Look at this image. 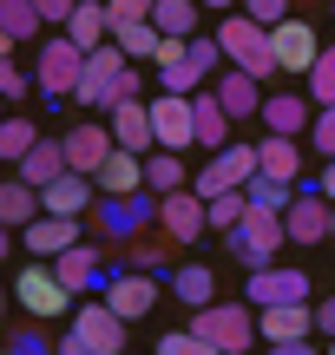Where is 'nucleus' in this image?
Listing matches in <instances>:
<instances>
[{"mask_svg": "<svg viewBox=\"0 0 335 355\" xmlns=\"http://www.w3.org/2000/svg\"><path fill=\"white\" fill-rule=\"evenodd\" d=\"M79 79H86V53H79L66 33L33 40V86L46 92V99H73Z\"/></svg>", "mask_w": 335, "mask_h": 355, "instance_id": "f257e3e1", "label": "nucleus"}, {"mask_svg": "<svg viewBox=\"0 0 335 355\" xmlns=\"http://www.w3.org/2000/svg\"><path fill=\"white\" fill-rule=\"evenodd\" d=\"M191 329L204 336L210 349H224V355H244V349L263 343V336H257V309H250V303H204V309H191Z\"/></svg>", "mask_w": 335, "mask_h": 355, "instance_id": "f03ea898", "label": "nucleus"}, {"mask_svg": "<svg viewBox=\"0 0 335 355\" xmlns=\"http://www.w3.org/2000/svg\"><path fill=\"white\" fill-rule=\"evenodd\" d=\"M224 243H230V257L244 270H263V263H276V250L289 243V230H283L276 211H244L230 230H224Z\"/></svg>", "mask_w": 335, "mask_h": 355, "instance_id": "7ed1b4c3", "label": "nucleus"}, {"mask_svg": "<svg viewBox=\"0 0 335 355\" xmlns=\"http://www.w3.org/2000/svg\"><path fill=\"white\" fill-rule=\"evenodd\" d=\"M217 46H224L230 66H244V73H257V79H276V46H270V26L263 20L230 13V20L217 26Z\"/></svg>", "mask_w": 335, "mask_h": 355, "instance_id": "20e7f679", "label": "nucleus"}, {"mask_svg": "<svg viewBox=\"0 0 335 355\" xmlns=\"http://www.w3.org/2000/svg\"><path fill=\"white\" fill-rule=\"evenodd\" d=\"M152 217H158V191H132V198H99V204H92V224H99L105 250H125Z\"/></svg>", "mask_w": 335, "mask_h": 355, "instance_id": "39448f33", "label": "nucleus"}, {"mask_svg": "<svg viewBox=\"0 0 335 355\" xmlns=\"http://www.w3.org/2000/svg\"><path fill=\"white\" fill-rule=\"evenodd\" d=\"M13 303H20L33 322H53V316H66V309H73V290L60 283V270H53V263L26 257V270L13 277Z\"/></svg>", "mask_w": 335, "mask_h": 355, "instance_id": "423d86ee", "label": "nucleus"}, {"mask_svg": "<svg viewBox=\"0 0 335 355\" xmlns=\"http://www.w3.org/2000/svg\"><path fill=\"white\" fill-rule=\"evenodd\" d=\"M125 329H132V322L118 316L105 296H86V303L73 309V336H79L92 355H125Z\"/></svg>", "mask_w": 335, "mask_h": 355, "instance_id": "0eeeda50", "label": "nucleus"}, {"mask_svg": "<svg viewBox=\"0 0 335 355\" xmlns=\"http://www.w3.org/2000/svg\"><path fill=\"white\" fill-rule=\"evenodd\" d=\"M257 171V145H224V152H210V165L191 178V191L197 198H217V191H244V178Z\"/></svg>", "mask_w": 335, "mask_h": 355, "instance_id": "6e6552de", "label": "nucleus"}, {"mask_svg": "<svg viewBox=\"0 0 335 355\" xmlns=\"http://www.w3.org/2000/svg\"><path fill=\"white\" fill-rule=\"evenodd\" d=\"M152 139H158V152H191L197 145V132H191V99L184 92H152Z\"/></svg>", "mask_w": 335, "mask_h": 355, "instance_id": "1a4fd4ad", "label": "nucleus"}, {"mask_svg": "<svg viewBox=\"0 0 335 355\" xmlns=\"http://www.w3.org/2000/svg\"><path fill=\"white\" fill-rule=\"evenodd\" d=\"M244 303H250V309L309 303V277H302V270H283V263H263V270H250V283H244Z\"/></svg>", "mask_w": 335, "mask_h": 355, "instance_id": "9d476101", "label": "nucleus"}, {"mask_svg": "<svg viewBox=\"0 0 335 355\" xmlns=\"http://www.w3.org/2000/svg\"><path fill=\"white\" fill-rule=\"evenodd\" d=\"M329 211L335 204L323 198V184H296V198H289V211H283L289 243H329Z\"/></svg>", "mask_w": 335, "mask_h": 355, "instance_id": "9b49d317", "label": "nucleus"}, {"mask_svg": "<svg viewBox=\"0 0 335 355\" xmlns=\"http://www.w3.org/2000/svg\"><path fill=\"white\" fill-rule=\"evenodd\" d=\"M270 46H276V73H302L309 79V66H316V53H323V40H316V26L309 20H276L270 26Z\"/></svg>", "mask_w": 335, "mask_h": 355, "instance_id": "f8f14e48", "label": "nucleus"}, {"mask_svg": "<svg viewBox=\"0 0 335 355\" xmlns=\"http://www.w3.org/2000/svg\"><path fill=\"white\" fill-rule=\"evenodd\" d=\"M158 230H165L171 243H197V237L210 230L204 198H197L191 184H184V191H165V198H158Z\"/></svg>", "mask_w": 335, "mask_h": 355, "instance_id": "ddd939ff", "label": "nucleus"}, {"mask_svg": "<svg viewBox=\"0 0 335 355\" xmlns=\"http://www.w3.org/2000/svg\"><path fill=\"white\" fill-rule=\"evenodd\" d=\"M79 237H86V230H79V217H53V211H39L33 224L20 230V250H26V257H39V263H53V257L73 250Z\"/></svg>", "mask_w": 335, "mask_h": 355, "instance_id": "4468645a", "label": "nucleus"}, {"mask_svg": "<svg viewBox=\"0 0 335 355\" xmlns=\"http://www.w3.org/2000/svg\"><path fill=\"white\" fill-rule=\"evenodd\" d=\"M105 303H112L125 322H145V316H152V303H158V277H152V270H132V263H125L112 283H105Z\"/></svg>", "mask_w": 335, "mask_h": 355, "instance_id": "2eb2a0df", "label": "nucleus"}, {"mask_svg": "<svg viewBox=\"0 0 335 355\" xmlns=\"http://www.w3.org/2000/svg\"><path fill=\"white\" fill-rule=\"evenodd\" d=\"M105 125H112V145L118 152H158V139H152V105L145 99H118L112 112H105Z\"/></svg>", "mask_w": 335, "mask_h": 355, "instance_id": "dca6fc26", "label": "nucleus"}, {"mask_svg": "<svg viewBox=\"0 0 335 355\" xmlns=\"http://www.w3.org/2000/svg\"><path fill=\"white\" fill-rule=\"evenodd\" d=\"M60 145H66V171H86V178H92V171L105 165V158L118 152V145H112V125H99V119L73 125V132H66Z\"/></svg>", "mask_w": 335, "mask_h": 355, "instance_id": "f3484780", "label": "nucleus"}, {"mask_svg": "<svg viewBox=\"0 0 335 355\" xmlns=\"http://www.w3.org/2000/svg\"><path fill=\"white\" fill-rule=\"evenodd\" d=\"M92 204H99V184H92L86 171H60L39 191V211H53V217H86Z\"/></svg>", "mask_w": 335, "mask_h": 355, "instance_id": "a211bd4d", "label": "nucleus"}, {"mask_svg": "<svg viewBox=\"0 0 335 355\" xmlns=\"http://www.w3.org/2000/svg\"><path fill=\"white\" fill-rule=\"evenodd\" d=\"M230 125H237V119L217 105V92L197 86V92H191V132H197V152H224V145H230Z\"/></svg>", "mask_w": 335, "mask_h": 355, "instance_id": "6ab92c4d", "label": "nucleus"}, {"mask_svg": "<svg viewBox=\"0 0 335 355\" xmlns=\"http://www.w3.org/2000/svg\"><path fill=\"white\" fill-rule=\"evenodd\" d=\"M263 79L257 73H244V66H230V73H217V79H210V92H217V105H224V112H230V119H257L263 112Z\"/></svg>", "mask_w": 335, "mask_h": 355, "instance_id": "aec40b11", "label": "nucleus"}, {"mask_svg": "<svg viewBox=\"0 0 335 355\" xmlns=\"http://www.w3.org/2000/svg\"><path fill=\"white\" fill-rule=\"evenodd\" d=\"M309 92H263V125L270 132H283V139H302V132H309Z\"/></svg>", "mask_w": 335, "mask_h": 355, "instance_id": "412c9836", "label": "nucleus"}, {"mask_svg": "<svg viewBox=\"0 0 335 355\" xmlns=\"http://www.w3.org/2000/svg\"><path fill=\"white\" fill-rule=\"evenodd\" d=\"M316 329V309L309 303H276V309H257V336L263 343H296V336Z\"/></svg>", "mask_w": 335, "mask_h": 355, "instance_id": "4be33fe9", "label": "nucleus"}, {"mask_svg": "<svg viewBox=\"0 0 335 355\" xmlns=\"http://www.w3.org/2000/svg\"><path fill=\"white\" fill-rule=\"evenodd\" d=\"M92 184H99V198H132V191H145V158L138 152H112L92 171Z\"/></svg>", "mask_w": 335, "mask_h": 355, "instance_id": "5701e85b", "label": "nucleus"}, {"mask_svg": "<svg viewBox=\"0 0 335 355\" xmlns=\"http://www.w3.org/2000/svg\"><path fill=\"white\" fill-rule=\"evenodd\" d=\"M66 40H73L79 53H92V46H105L112 40V20H105V0H79L73 13H66V26H60Z\"/></svg>", "mask_w": 335, "mask_h": 355, "instance_id": "b1692460", "label": "nucleus"}, {"mask_svg": "<svg viewBox=\"0 0 335 355\" xmlns=\"http://www.w3.org/2000/svg\"><path fill=\"white\" fill-rule=\"evenodd\" d=\"M39 217V191L26 184V178H0V224L7 230H26Z\"/></svg>", "mask_w": 335, "mask_h": 355, "instance_id": "393cba45", "label": "nucleus"}, {"mask_svg": "<svg viewBox=\"0 0 335 355\" xmlns=\"http://www.w3.org/2000/svg\"><path fill=\"white\" fill-rule=\"evenodd\" d=\"M171 296H178L184 309L217 303V277H210V263H178V270H171Z\"/></svg>", "mask_w": 335, "mask_h": 355, "instance_id": "a878e982", "label": "nucleus"}, {"mask_svg": "<svg viewBox=\"0 0 335 355\" xmlns=\"http://www.w3.org/2000/svg\"><path fill=\"white\" fill-rule=\"evenodd\" d=\"M257 171L289 178V184H296V178H302V145H296V139H283V132H270V139L257 145Z\"/></svg>", "mask_w": 335, "mask_h": 355, "instance_id": "bb28decb", "label": "nucleus"}, {"mask_svg": "<svg viewBox=\"0 0 335 355\" xmlns=\"http://www.w3.org/2000/svg\"><path fill=\"white\" fill-rule=\"evenodd\" d=\"M296 184H302V178H296ZM296 184H289V178H270V171H250L244 178V198H250V211H276V217H283L289 198H296Z\"/></svg>", "mask_w": 335, "mask_h": 355, "instance_id": "cd10ccee", "label": "nucleus"}, {"mask_svg": "<svg viewBox=\"0 0 335 355\" xmlns=\"http://www.w3.org/2000/svg\"><path fill=\"white\" fill-rule=\"evenodd\" d=\"M60 171H66V145H60V139H39L33 152L20 158V178H26L33 191H46L53 178H60Z\"/></svg>", "mask_w": 335, "mask_h": 355, "instance_id": "c85d7f7f", "label": "nucleus"}, {"mask_svg": "<svg viewBox=\"0 0 335 355\" xmlns=\"http://www.w3.org/2000/svg\"><path fill=\"white\" fill-rule=\"evenodd\" d=\"M191 184V171H184V152H145V191H184Z\"/></svg>", "mask_w": 335, "mask_h": 355, "instance_id": "c756f323", "label": "nucleus"}, {"mask_svg": "<svg viewBox=\"0 0 335 355\" xmlns=\"http://www.w3.org/2000/svg\"><path fill=\"white\" fill-rule=\"evenodd\" d=\"M39 26H46V20H39L33 0H0V33H7L13 46H26V40H46Z\"/></svg>", "mask_w": 335, "mask_h": 355, "instance_id": "7c9ffc66", "label": "nucleus"}, {"mask_svg": "<svg viewBox=\"0 0 335 355\" xmlns=\"http://www.w3.org/2000/svg\"><path fill=\"white\" fill-rule=\"evenodd\" d=\"M171 250H178L171 237H145V230H138V237L125 243V263L132 270H152V277H171Z\"/></svg>", "mask_w": 335, "mask_h": 355, "instance_id": "2f4dec72", "label": "nucleus"}, {"mask_svg": "<svg viewBox=\"0 0 335 355\" xmlns=\"http://www.w3.org/2000/svg\"><path fill=\"white\" fill-rule=\"evenodd\" d=\"M39 145V132H33V119H0V165H20L26 152Z\"/></svg>", "mask_w": 335, "mask_h": 355, "instance_id": "473e14b6", "label": "nucleus"}, {"mask_svg": "<svg viewBox=\"0 0 335 355\" xmlns=\"http://www.w3.org/2000/svg\"><path fill=\"white\" fill-rule=\"evenodd\" d=\"M197 86H210V79H204V73L191 66V53H184L178 66H158V92H184V99H191Z\"/></svg>", "mask_w": 335, "mask_h": 355, "instance_id": "72a5a7b5", "label": "nucleus"}, {"mask_svg": "<svg viewBox=\"0 0 335 355\" xmlns=\"http://www.w3.org/2000/svg\"><path fill=\"white\" fill-rule=\"evenodd\" d=\"M191 20H197V0H158V7H152L158 33H191Z\"/></svg>", "mask_w": 335, "mask_h": 355, "instance_id": "f704fd0d", "label": "nucleus"}, {"mask_svg": "<svg viewBox=\"0 0 335 355\" xmlns=\"http://www.w3.org/2000/svg\"><path fill=\"white\" fill-rule=\"evenodd\" d=\"M152 7H158V0H105L112 40H118V33H132V26H145V20H152Z\"/></svg>", "mask_w": 335, "mask_h": 355, "instance_id": "c9c22d12", "label": "nucleus"}, {"mask_svg": "<svg viewBox=\"0 0 335 355\" xmlns=\"http://www.w3.org/2000/svg\"><path fill=\"white\" fill-rule=\"evenodd\" d=\"M309 99L316 105H335V40L316 53V66H309Z\"/></svg>", "mask_w": 335, "mask_h": 355, "instance_id": "e433bc0d", "label": "nucleus"}, {"mask_svg": "<svg viewBox=\"0 0 335 355\" xmlns=\"http://www.w3.org/2000/svg\"><path fill=\"white\" fill-rule=\"evenodd\" d=\"M244 211H250V198H244V191H217V198H204V217H210V230H230Z\"/></svg>", "mask_w": 335, "mask_h": 355, "instance_id": "4c0bfd02", "label": "nucleus"}, {"mask_svg": "<svg viewBox=\"0 0 335 355\" xmlns=\"http://www.w3.org/2000/svg\"><path fill=\"white\" fill-rule=\"evenodd\" d=\"M158 40H165V33H158V26L145 20V26H132V33H118L112 46L125 53V60H152V53H158Z\"/></svg>", "mask_w": 335, "mask_h": 355, "instance_id": "58836bf2", "label": "nucleus"}, {"mask_svg": "<svg viewBox=\"0 0 335 355\" xmlns=\"http://www.w3.org/2000/svg\"><path fill=\"white\" fill-rule=\"evenodd\" d=\"M158 355H224V349H210L197 329H171V336H158Z\"/></svg>", "mask_w": 335, "mask_h": 355, "instance_id": "ea45409f", "label": "nucleus"}, {"mask_svg": "<svg viewBox=\"0 0 335 355\" xmlns=\"http://www.w3.org/2000/svg\"><path fill=\"white\" fill-rule=\"evenodd\" d=\"M309 145L323 158H335V105H316V119H309Z\"/></svg>", "mask_w": 335, "mask_h": 355, "instance_id": "a19ab883", "label": "nucleus"}, {"mask_svg": "<svg viewBox=\"0 0 335 355\" xmlns=\"http://www.w3.org/2000/svg\"><path fill=\"white\" fill-rule=\"evenodd\" d=\"M26 92H33V73H20L13 53H0V99H26Z\"/></svg>", "mask_w": 335, "mask_h": 355, "instance_id": "79ce46f5", "label": "nucleus"}, {"mask_svg": "<svg viewBox=\"0 0 335 355\" xmlns=\"http://www.w3.org/2000/svg\"><path fill=\"white\" fill-rule=\"evenodd\" d=\"M0 355H53V343L39 336V322H33V329H13L7 343H0Z\"/></svg>", "mask_w": 335, "mask_h": 355, "instance_id": "37998d69", "label": "nucleus"}, {"mask_svg": "<svg viewBox=\"0 0 335 355\" xmlns=\"http://www.w3.org/2000/svg\"><path fill=\"white\" fill-rule=\"evenodd\" d=\"M217 60H224V46H217V33H197V40H191V66H197V73L210 79V66H217Z\"/></svg>", "mask_w": 335, "mask_h": 355, "instance_id": "c03bdc74", "label": "nucleus"}, {"mask_svg": "<svg viewBox=\"0 0 335 355\" xmlns=\"http://www.w3.org/2000/svg\"><path fill=\"white\" fill-rule=\"evenodd\" d=\"M244 13L263 20V26H276V20H289V0H244Z\"/></svg>", "mask_w": 335, "mask_h": 355, "instance_id": "a18cd8bd", "label": "nucleus"}, {"mask_svg": "<svg viewBox=\"0 0 335 355\" xmlns=\"http://www.w3.org/2000/svg\"><path fill=\"white\" fill-rule=\"evenodd\" d=\"M33 7H39V20H46V26H66V13H73L79 0H33Z\"/></svg>", "mask_w": 335, "mask_h": 355, "instance_id": "49530a36", "label": "nucleus"}, {"mask_svg": "<svg viewBox=\"0 0 335 355\" xmlns=\"http://www.w3.org/2000/svg\"><path fill=\"white\" fill-rule=\"evenodd\" d=\"M316 329L335 336V296H329V303H316Z\"/></svg>", "mask_w": 335, "mask_h": 355, "instance_id": "de8ad7c7", "label": "nucleus"}, {"mask_svg": "<svg viewBox=\"0 0 335 355\" xmlns=\"http://www.w3.org/2000/svg\"><path fill=\"white\" fill-rule=\"evenodd\" d=\"M53 355H92V349H86V343H79V336H73V329H66V336H60V343H53Z\"/></svg>", "mask_w": 335, "mask_h": 355, "instance_id": "09e8293b", "label": "nucleus"}, {"mask_svg": "<svg viewBox=\"0 0 335 355\" xmlns=\"http://www.w3.org/2000/svg\"><path fill=\"white\" fill-rule=\"evenodd\" d=\"M270 355H316V349H309V336H296V343H270Z\"/></svg>", "mask_w": 335, "mask_h": 355, "instance_id": "8fccbe9b", "label": "nucleus"}, {"mask_svg": "<svg viewBox=\"0 0 335 355\" xmlns=\"http://www.w3.org/2000/svg\"><path fill=\"white\" fill-rule=\"evenodd\" d=\"M316 184H323V198L335 204V158H329V165H323V178H316Z\"/></svg>", "mask_w": 335, "mask_h": 355, "instance_id": "3c124183", "label": "nucleus"}, {"mask_svg": "<svg viewBox=\"0 0 335 355\" xmlns=\"http://www.w3.org/2000/svg\"><path fill=\"white\" fill-rule=\"evenodd\" d=\"M13 237H20V230H7V224H0V257H7V250H13Z\"/></svg>", "mask_w": 335, "mask_h": 355, "instance_id": "603ef678", "label": "nucleus"}, {"mask_svg": "<svg viewBox=\"0 0 335 355\" xmlns=\"http://www.w3.org/2000/svg\"><path fill=\"white\" fill-rule=\"evenodd\" d=\"M197 7H237V0H197Z\"/></svg>", "mask_w": 335, "mask_h": 355, "instance_id": "864d4df0", "label": "nucleus"}, {"mask_svg": "<svg viewBox=\"0 0 335 355\" xmlns=\"http://www.w3.org/2000/svg\"><path fill=\"white\" fill-rule=\"evenodd\" d=\"M7 296H13V290H7V283H0V316H7Z\"/></svg>", "mask_w": 335, "mask_h": 355, "instance_id": "5fc2aeb1", "label": "nucleus"}, {"mask_svg": "<svg viewBox=\"0 0 335 355\" xmlns=\"http://www.w3.org/2000/svg\"><path fill=\"white\" fill-rule=\"evenodd\" d=\"M0 53H13V40H7V33H0Z\"/></svg>", "mask_w": 335, "mask_h": 355, "instance_id": "6e6d98bb", "label": "nucleus"}, {"mask_svg": "<svg viewBox=\"0 0 335 355\" xmlns=\"http://www.w3.org/2000/svg\"><path fill=\"white\" fill-rule=\"evenodd\" d=\"M329 237H335V211H329Z\"/></svg>", "mask_w": 335, "mask_h": 355, "instance_id": "4d7b16f0", "label": "nucleus"}, {"mask_svg": "<svg viewBox=\"0 0 335 355\" xmlns=\"http://www.w3.org/2000/svg\"><path fill=\"white\" fill-rule=\"evenodd\" d=\"M0 119H7V99H0Z\"/></svg>", "mask_w": 335, "mask_h": 355, "instance_id": "13d9d810", "label": "nucleus"}, {"mask_svg": "<svg viewBox=\"0 0 335 355\" xmlns=\"http://www.w3.org/2000/svg\"><path fill=\"white\" fill-rule=\"evenodd\" d=\"M329 355H335V336H329Z\"/></svg>", "mask_w": 335, "mask_h": 355, "instance_id": "bf43d9fd", "label": "nucleus"}]
</instances>
